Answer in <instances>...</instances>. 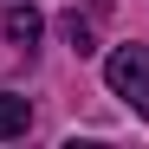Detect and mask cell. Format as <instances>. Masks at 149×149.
Listing matches in <instances>:
<instances>
[{"label":"cell","mask_w":149,"mask_h":149,"mask_svg":"<svg viewBox=\"0 0 149 149\" xmlns=\"http://www.w3.org/2000/svg\"><path fill=\"white\" fill-rule=\"evenodd\" d=\"M65 39H71V52H91V19L71 13V19H65Z\"/></svg>","instance_id":"4"},{"label":"cell","mask_w":149,"mask_h":149,"mask_svg":"<svg viewBox=\"0 0 149 149\" xmlns=\"http://www.w3.org/2000/svg\"><path fill=\"white\" fill-rule=\"evenodd\" d=\"M0 26H7V39H13V45H26V52H33V39L45 33V19H39L33 7H7V19H0Z\"/></svg>","instance_id":"2"},{"label":"cell","mask_w":149,"mask_h":149,"mask_svg":"<svg viewBox=\"0 0 149 149\" xmlns=\"http://www.w3.org/2000/svg\"><path fill=\"white\" fill-rule=\"evenodd\" d=\"M104 78H110L117 97H130V104L149 117V45H117L104 58Z\"/></svg>","instance_id":"1"},{"label":"cell","mask_w":149,"mask_h":149,"mask_svg":"<svg viewBox=\"0 0 149 149\" xmlns=\"http://www.w3.org/2000/svg\"><path fill=\"white\" fill-rule=\"evenodd\" d=\"M26 123H33V104L13 97V91H0V143H7V136H26Z\"/></svg>","instance_id":"3"}]
</instances>
